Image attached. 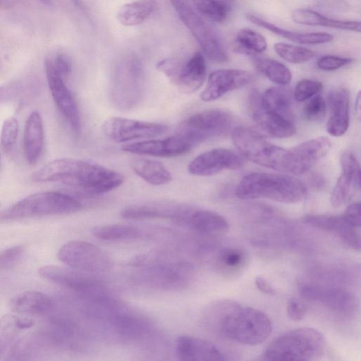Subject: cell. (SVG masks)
I'll use <instances>...</instances> for the list:
<instances>
[{
	"label": "cell",
	"mask_w": 361,
	"mask_h": 361,
	"mask_svg": "<svg viewBox=\"0 0 361 361\" xmlns=\"http://www.w3.org/2000/svg\"><path fill=\"white\" fill-rule=\"evenodd\" d=\"M37 183L61 182L86 193L99 195L123 184L124 176L106 166L78 159L53 160L32 176Z\"/></svg>",
	"instance_id": "1"
},
{
	"label": "cell",
	"mask_w": 361,
	"mask_h": 361,
	"mask_svg": "<svg viewBox=\"0 0 361 361\" xmlns=\"http://www.w3.org/2000/svg\"><path fill=\"white\" fill-rule=\"evenodd\" d=\"M214 318L216 327L221 335L242 345L261 344L272 331L271 321L265 313L231 300L221 301L216 305Z\"/></svg>",
	"instance_id": "2"
},
{
	"label": "cell",
	"mask_w": 361,
	"mask_h": 361,
	"mask_svg": "<svg viewBox=\"0 0 361 361\" xmlns=\"http://www.w3.org/2000/svg\"><path fill=\"white\" fill-rule=\"evenodd\" d=\"M305 185L291 176L270 173H252L244 176L235 194L241 200L265 198L283 203H297L304 200Z\"/></svg>",
	"instance_id": "3"
},
{
	"label": "cell",
	"mask_w": 361,
	"mask_h": 361,
	"mask_svg": "<svg viewBox=\"0 0 361 361\" xmlns=\"http://www.w3.org/2000/svg\"><path fill=\"white\" fill-rule=\"evenodd\" d=\"M326 340L318 330L302 327L288 331L273 340L266 348L265 360H314L326 348Z\"/></svg>",
	"instance_id": "4"
},
{
	"label": "cell",
	"mask_w": 361,
	"mask_h": 361,
	"mask_svg": "<svg viewBox=\"0 0 361 361\" xmlns=\"http://www.w3.org/2000/svg\"><path fill=\"white\" fill-rule=\"evenodd\" d=\"M82 205L68 195L44 191L30 195L0 213V219L63 215L81 210Z\"/></svg>",
	"instance_id": "5"
},
{
	"label": "cell",
	"mask_w": 361,
	"mask_h": 361,
	"mask_svg": "<svg viewBox=\"0 0 361 361\" xmlns=\"http://www.w3.org/2000/svg\"><path fill=\"white\" fill-rule=\"evenodd\" d=\"M231 136L243 157L264 167L283 171L286 149L270 143L261 134L247 127L234 128Z\"/></svg>",
	"instance_id": "6"
},
{
	"label": "cell",
	"mask_w": 361,
	"mask_h": 361,
	"mask_svg": "<svg viewBox=\"0 0 361 361\" xmlns=\"http://www.w3.org/2000/svg\"><path fill=\"white\" fill-rule=\"evenodd\" d=\"M233 124L230 113L221 109L206 110L183 121L176 128V135L193 145L228 133Z\"/></svg>",
	"instance_id": "7"
},
{
	"label": "cell",
	"mask_w": 361,
	"mask_h": 361,
	"mask_svg": "<svg viewBox=\"0 0 361 361\" xmlns=\"http://www.w3.org/2000/svg\"><path fill=\"white\" fill-rule=\"evenodd\" d=\"M143 72L140 63L130 59L116 71L110 87V99L121 110L135 108L144 92Z\"/></svg>",
	"instance_id": "8"
},
{
	"label": "cell",
	"mask_w": 361,
	"mask_h": 361,
	"mask_svg": "<svg viewBox=\"0 0 361 361\" xmlns=\"http://www.w3.org/2000/svg\"><path fill=\"white\" fill-rule=\"evenodd\" d=\"M178 18L198 42L204 54L211 61H228L224 47L214 30L183 0H169Z\"/></svg>",
	"instance_id": "9"
},
{
	"label": "cell",
	"mask_w": 361,
	"mask_h": 361,
	"mask_svg": "<svg viewBox=\"0 0 361 361\" xmlns=\"http://www.w3.org/2000/svg\"><path fill=\"white\" fill-rule=\"evenodd\" d=\"M58 259L70 268L89 273H103L112 267L109 256L100 247L83 240H71L59 250Z\"/></svg>",
	"instance_id": "10"
},
{
	"label": "cell",
	"mask_w": 361,
	"mask_h": 361,
	"mask_svg": "<svg viewBox=\"0 0 361 361\" xmlns=\"http://www.w3.org/2000/svg\"><path fill=\"white\" fill-rule=\"evenodd\" d=\"M79 271L54 265L39 269V274L44 279L82 295L92 299L106 296L107 287L103 282Z\"/></svg>",
	"instance_id": "11"
},
{
	"label": "cell",
	"mask_w": 361,
	"mask_h": 361,
	"mask_svg": "<svg viewBox=\"0 0 361 361\" xmlns=\"http://www.w3.org/2000/svg\"><path fill=\"white\" fill-rule=\"evenodd\" d=\"M102 128L105 136L115 142L154 137L167 130V126L162 123L121 117L106 118Z\"/></svg>",
	"instance_id": "12"
},
{
	"label": "cell",
	"mask_w": 361,
	"mask_h": 361,
	"mask_svg": "<svg viewBox=\"0 0 361 361\" xmlns=\"http://www.w3.org/2000/svg\"><path fill=\"white\" fill-rule=\"evenodd\" d=\"M331 147V141L322 136L286 149L282 171L293 175L303 174L322 159Z\"/></svg>",
	"instance_id": "13"
},
{
	"label": "cell",
	"mask_w": 361,
	"mask_h": 361,
	"mask_svg": "<svg viewBox=\"0 0 361 361\" xmlns=\"http://www.w3.org/2000/svg\"><path fill=\"white\" fill-rule=\"evenodd\" d=\"M300 294L308 301L322 304L330 310L343 315L354 313L358 307L356 295L340 288L307 284L301 287Z\"/></svg>",
	"instance_id": "14"
},
{
	"label": "cell",
	"mask_w": 361,
	"mask_h": 361,
	"mask_svg": "<svg viewBox=\"0 0 361 361\" xmlns=\"http://www.w3.org/2000/svg\"><path fill=\"white\" fill-rule=\"evenodd\" d=\"M44 68L49 88L57 108L71 130L78 134L81 129V121L73 95L65 84L64 79L55 71L51 59H46Z\"/></svg>",
	"instance_id": "15"
},
{
	"label": "cell",
	"mask_w": 361,
	"mask_h": 361,
	"mask_svg": "<svg viewBox=\"0 0 361 361\" xmlns=\"http://www.w3.org/2000/svg\"><path fill=\"white\" fill-rule=\"evenodd\" d=\"M244 164L243 157L235 152L223 148L204 152L188 164L190 174L197 176H210L225 170H235Z\"/></svg>",
	"instance_id": "16"
},
{
	"label": "cell",
	"mask_w": 361,
	"mask_h": 361,
	"mask_svg": "<svg viewBox=\"0 0 361 361\" xmlns=\"http://www.w3.org/2000/svg\"><path fill=\"white\" fill-rule=\"evenodd\" d=\"M193 207L171 201H153L137 203L126 207L121 216L127 219H173L183 224Z\"/></svg>",
	"instance_id": "17"
},
{
	"label": "cell",
	"mask_w": 361,
	"mask_h": 361,
	"mask_svg": "<svg viewBox=\"0 0 361 361\" xmlns=\"http://www.w3.org/2000/svg\"><path fill=\"white\" fill-rule=\"evenodd\" d=\"M341 173L331 194L330 202L338 208L349 202L360 190V167L355 155L344 152L341 157Z\"/></svg>",
	"instance_id": "18"
},
{
	"label": "cell",
	"mask_w": 361,
	"mask_h": 361,
	"mask_svg": "<svg viewBox=\"0 0 361 361\" xmlns=\"http://www.w3.org/2000/svg\"><path fill=\"white\" fill-rule=\"evenodd\" d=\"M252 74L240 69H219L209 75L204 90L200 95L202 101L216 100L225 94L243 87L253 80Z\"/></svg>",
	"instance_id": "19"
},
{
	"label": "cell",
	"mask_w": 361,
	"mask_h": 361,
	"mask_svg": "<svg viewBox=\"0 0 361 361\" xmlns=\"http://www.w3.org/2000/svg\"><path fill=\"white\" fill-rule=\"evenodd\" d=\"M259 98L260 94L256 90L250 95L252 116L261 131L276 138L293 136L296 131L293 122L288 117L264 109L260 104Z\"/></svg>",
	"instance_id": "20"
},
{
	"label": "cell",
	"mask_w": 361,
	"mask_h": 361,
	"mask_svg": "<svg viewBox=\"0 0 361 361\" xmlns=\"http://www.w3.org/2000/svg\"><path fill=\"white\" fill-rule=\"evenodd\" d=\"M192 266L177 262L152 267L145 271L148 283L164 289H178L188 285L193 275Z\"/></svg>",
	"instance_id": "21"
},
{
	"label": "cell",
	"mask_w": 361,
	"mask_h": 361,
	"mask_svg": "<svg viewBox=\"0 0 361 361\" xmlns=\"http://www.w3.org/2000/svg\"><path fill=\"white\" fill-rule=\"evenodd\" d=\"M192 145L176 135L164 139L149 140L122 146L123 151L139 155L173 157L190 152Z\"/></svg>",
	"instance_id": "22"
},
{
	"label": "cell",
	"mask_w": 361,
	"mask_h": 361,
	"mask_svg": "<svg viewBox=\"0 0 361 361\" xmlns=\"http://www.w3.org/2000/svg\"><path fill=\"white\" fill-rule=\"evenodd\" d=\"M302 222L334 234L344 244L355 250H360L359 233L355 227L343 219L342 215L308 214L302 218Z\"/></svg>",
	"instance_id": "23"
},
{
	"label": "cell",
	"mask_w": 361,
	"mask_h": 361,
	"mask_svg": "<svg viewBox=\"0 0 361 361\" xmlns=\"http://www.w3.org/2000/svg\"><path fill=\"white\" fill-rule=\"evenodd\" d=\"M176 353L180 360L221 361L226 359L224 353L215 345L191 336H182L177 339Z\"/></svg>",
	"instance_id": "24"
},
{
	"label": "cell",
	"mask_w": 361,
	"mask_h": 361,
	"mask_svg": "<svg viewBox=\"0 0 361 361\" xmlns=\"http://www.w3.org/2000/svg\"><path fill=\"white\" fill-rule=\"evenodd\" d=\"M329 116L326 130L334 137L343 135L349 127L350 96L343 87L332 90L329 94Z\"/></svg>",
	"instance_id": "25"
},
{
	"label": "cell",
	"mask_w": 361,
	"mask_h": 361,
	"mask_svg": "<svg viewBox=\"0 0 361 361\" xmlns=\"http://www.w3.org/2000/svg\"><path fill=\"white\" fill-rule=\"evenodd\" d=\"M207 74L205 58L202 52H195L188 60L182 61L173 82L183 92L193 93L204 82Z\"/></svg>",
	"instance_id": "26"
},
{
	"label": "cell",
	"mask_w": 361,
	"mask_h": 361,
	"mask_svg": "<svg viewBox=\"0 0 361 361\" xmlns=\"http://www.w3.org/2000/svg\"><path fill=\"white\" fill-rule=\"evenodd\" d=\"M44 144L43 122L38 111H32L27 117L23 134V149L27 163L35 164L42 152Z\"/></svg>",
	"instance_id": "27"
},
{
	"label": "cell",
	"mask_w": 361,
	"mask_h": 361,
	"mask_svg": "<svg viewBox=\"0 0 361 361\" xmlns=\"http://www.w3.org/2000/svg\"><path fill=\"white\" fill-rule=\"evenodd\" d=\"M245 18L247 20L256 25L257 26L263 27L279 36H281L297 44L308 45L322 44L332 41L334 38L331 34L324 32L305 33L290 31L275 25L252 13H246Z\"/></svg>",
	"instance_id": "28"
},
{
	"label": "cell",
	"mask_w": 361,
	"mask_h": 361,
	"mask_svg": "<svg viewBox=\"0 0 361 361\" xmlns=\"http://www.w3.org/2000/svg\"><path fill=\"white\" fill-rule=\"evenodd\" d=\"M183 224L207 235L223 233L229 228V224L222 215L213 211L192 208Z\"/></svg>",
	"instance_id": "29"
},
{
	"label": "cell",
	"mask_w": 361,
	"mask_h": 361,
	"mask_svg": "<svg viewBox=\"0 0 361 361\" xmlns=\"http://www.w3.org/2000/svg\"><path fill=\"white\" fill-rule=\"evenodd\" d=\"M10 306L18 313L41 315L47 314L52 309L54 301L49 295L42 292L27 290L12 298Z\"/></svg>",
	"instance_id": "30"
},
{
	"label": "cell",
	"mask_w": 361,
	"mask_h": 361,
	"mask_svg": "<svg viewBox=\"0 0 361 361\" xmlns=\"http://www.w3.org/2000/svg\"><path fill=\"white\" fill-rule=\"evenodd\" d=\"M291 18L295 23L300 25L322 26L357 32L361 31V23L359 20H336L308 8L293 10Z\"/></svg>",
	"instance_id": "31"
},
{
	"label": "cell",
	"mask_w": 361,
	"mask_h": 361,
	"mask_svg": "<svg viewBox=\"0 0 361 361\" xmlns=\"http://www.w3.org/2000/svg\"><path fill=\"white\" fill-rule=\"evenodd\" d=\"M131 167L142 179L155 186L166 185L172 180L170 171L158 161L135 158L131 161Z\"/></svg>",
	"instance_id": "32"
},
{
	"label": "cell",
	"mask_w": 361,
	"mask_h": 361,
	"mask_svg": "<svg viewBox=\"0 0 361 361\" xmlns=\"http://www.w3.org/2000/svg\"><path fill=\"white\" fill-rule=\"evenodd\" d=\"M155 8L154 0H138L123 5L117 13L118 22L124 26H135L145 22Z\"/></svg>",
	"instance_id": "33"
},
{
	"label": "cell",
	"mask_w": 361,
	"mask_h": 361,
	"mask_svg": "<svg viewBox=\"0 0 361 361\" xmlns=\"http://www.w3.org/2000/svg\"><path fill=\"white\" fill-rule=\"evenodd\" d=\"M291 99V94L286 88L272 87L260 94L259 102L264 109L288 118Z\"/></svg>",
	"instance_id": "34"
},
{
	"label": "cell",
	"mask_w": 361,
	"mask_h": 361,
	"mask_svg": "<svg viewBox=\"0 0 361 361\" xmlns=\"http://www.w3.org/2000/svg\"><path fill=\"white\" fill-rule=\"evenodd\" d=\"M253 61L256 68L272 82L280 85H286L291 81V72L282 63L263 56H255Z\"/></svg>",
	"instance_id": "35"
},
{
	"label": "cell",
	"mask_w": 361,
	"mask_h": 361,
	"mask_svg": "<svg viewBox=\"0 0 361 361\" xmlns=\"http://www.w3.org/2000/svg\"><path fill=\"white\" fill-rule=\"evenodd\" d=\"M92 234L103 240H122L138 238L141 233L133 226L109 224L94 228Z\"/></svg>",
	"instance_id": "36"
},
{
	"label": "cell",
	"mask_w": 361,
	"mask_h": 361,
	"mask_svg": "<svg viewBox=\"0 0 361 361\" xmlns=\"http://www.w3.org/2000/svg\"><path fill=\"white\" fill-rule=\"evenodd\" d=\"M18 317L6 314L0 317V360L11 350L17 338L19 327Z\"/></svg>",
	"instance_id": "37"
},
{
	"label": "cell",
	"mask_w": 361,
	"mask_h": 361,
	"mask_svg": "<svg viewBox=\"0 0 361 361\" xmlns=\"http://www.w3.org/2000/svg\"><path fill=\"white\" fill-rule=\"evenodd\" d=\"M274 49L283 60L295 64L305 63L314 58L316 54L309 48L285 42L275 43Z\"/></svg>",
	"instance_id": "38"
},
{
	"label": "cell",
	"mask_w": 361,
	"mask_h": 361,
	"mask_svg": "<svg viewBox=\"0 0 361 361\" xmlns=\"http://www.w3.org/2000/svg\"><path fill=\"white\" fill-rule=\"evenodd\" d=\"M236 37L238 44L249 54H260L267 48L265 37L251 29L243 28L240 30Z\"/></svg>",
	"instance_id": "39"
},
{
	"label": "cell",
	"mask_w": 361,
	"mask_h": 361,
	"mask_svg": "<svg viewBox=\"0 0 361 361\" xmlns=\"http://www.w3.org/2000/svg\"><path fill=\"white\" fill-rule=\"evenodd\" d=\"M194 6L202 15L213 22L223 23L228 15V6L219 0H192Z\"/></svg>",
	"instance_id": "40"
},
{
	"label": "cell",
	"mask_w": 361,
	"mask_h": 361,
	"mask_svg": "<svg viewBox=\"0 0 361 361\" xmlns=\"http://www.w3.org/2000/svg\"><path fill=\"white\" fill-rule=\"evenodd\" d=\"M247 255L244 250L236 247L224 250L219 257L221 269L228 274H235L243 269L247 263Z\"/></svg>",
	"instance_id": "41"
},
{
	"label": "cell",
	"mask_w": 361,
	"mask_h": 361,
	"mask_svg": "<svg viewBox=\"0 0 361 361\" xmlns=\"http://www.w3.org/2000/svg\"><path fill=\"white\" fill-rule=\"evenodd\" d=\"M19 131V123L14 117L6 118L1 130V145L3 149H11L15 145Z\"/></svg>",
	"instance_id": "42"
},
{
	"label": "cell",
	"mask_w": 361,
	"mask_h": 361,
	"mask_svg": "<svg viewBox=\"0 0 361 361\" xmlns=\"http://www.w3.org/2000/svg\"><path fill=\"white\" fill-rule=\"evenodd\" d=\"M322 87V83L318 80L302 79L295 87L294 98L297 102H305L315 96Z\"/></svg>",
	"instance_id": "43"
},
{
	"label": "cell",
	"mask_w": 361,
	"mask_h": 361,
	"mask_svg": "<svg viewBox=\"0 0 361 361\" xmlns=\"http://www.w3.org/2000/svg\"><path fill=\"white\" fill-rule=\"evenodd\" d=\"M326 105L324 99L320 95L312 97L305 105L303 114L306 119L318 121L325 116Z\"/></svg>",
	"instance_id": "44"
},
{
	"label": "cell",
	"mask_w": 361,
	"mask_h": 361,
	"mask_svg": "<svg viewBox=\"0 0 361 361\" xmlns=\"http://www.w3.org/2000/svg\"><path fill=\"white\" fill-rule=\"evenodd\" d=\"M350 58L337 56L326 55L320 57L317 62V67L326 71H331L339 69L352 62Z\"/></svg>",
	"instance_id": "45"
},
{
	"label": "cell",
	"mask_w": 361,
	"mask_h": 361,
	"mask_svg": "<svg viewBox=\"0 0 361 361\" xmlns=\"http://www.w3.org/2000/svg\"><path fill=\"white\" fill-rule=\"evenodd\" d=\"M24 247L16 245L0 252V271L8 269L14 265L21 257Z\"/></svg>",
	"instance_id": "46"
},
{
	"label": "cell",
	"mask_w": 361,
	"mask_h": 361,
	"mask_svg": "<svg viewBox=\"0 0 361 361\" xmlns=\"http://www.w3.org/2000/svg\"><path fill=\"white\" fill-rule=\"evenodd\" d=\"M181 61L174 57L166 58L159 61L156 65V69L164 73L172 82H174Z\"/></svg>",
	"instance_id": "47"
},
{
	"label": "cell",
	"mask_w": 361,
	"mask_h": 361,
	"mask_svg": "<svg viewBox=\"0 0 361 361\" xmlns=\"http://www.w3.org/2000/svg\"><path fill=\"white\" fill-rule=\"evenodd\" d=\"M288 317L294 322H298L306 315V306L300 300L293 298L288 300L286 306Z\"/></svg>",
	"instance_id": "48"
},
{
	"label": "cell",
	"mask_w": 361,
	"mask_h": 361,
	"mask_svg": "<svg viewBox=\"0 0 361 361\" xmlns=\"http://www.w3.org/2000/svg\"><path fill=\"white\" fill-rule=\"evenodd\" d=\"M53 66L56 73L63 79L71 73L72 63L70 58L66 54L59 53L51 59Z\"/></svg>",
	"instance_id": "49"
},
{
	"label": "cell",
	"mask_w": 361,
	"mask_h": 361,
	"mask_svg": "<svg viewBox=\"0 0 361 361\" xmlns=\"http://www.w3.org/2000/svg\"><path fill=\"white\" fill-rule=\"evenodd\" d=\"M342 216L349 224L355 228H360L361 224L360 202H354L348 205Z\"/></svg>",
	"instance_id": "50"
},
{
	"label": "cell",
	"mask_w": 361,
	"mask_h": 361,
	"mask_svg": "<svg viewBox=\"0 0 361 361\" xmlns=\"http://www.w3.org/2000/svg\"><path fill=\"white\" fill-rule=\"evenodd\" d=\"M20 87L17 84H8L0 87V103L9 101L20 92Z\"/></svg>",
	"instance_id": "51"
},
{
	"label": "cell",
	"mask_w": 361,
	"mask_h": 361,
	"mask_svg": "<svg viewBox=\"0 0 361 361\" xmlns=\"http://www.w3.org/2000/svg\"><path fill=\"white\" fill-rule=\"evenodd\" d=\"M255 283L257 288L262 293L269 295H276V290L262 276L256 277Z\"/></svg>",
	"instance_id": "52"
},
{
	"label": "cell",
	"mask_w": 361,
	"mask_h": 361,
	"mask_svg": "<svg viewBox=\"0 0 361 361\" xmlns=\"http://www.w3.org/2000/svg\"><path fill=\"white\" fill-rule=\"evenodd\" d=\"M17 324L20 329H26L32 326L34 322L28 317H18Z\"/></svg>",
	"instance_id": "53"
},
{
	"label": "cell",
	"mask_w": 361,
	"mask_h": 361,
	"mask_svg": "<svg viewBox=\"0 0 361 361\" xmlns=\"http://www.w3.org/2000/svg\"><path fill=\"white\" fill-rule=\"evenodd\" d=\"M361 96H360V92H357V94L356 96L355 102V114L357 116L358 119L360 118V106H361Z\"/></svg>",
	"instance_id": "54"
},
{
	"label": "cell",
	"mask_w": 361,
	"mask_h": 361,
	"mask_svg": "<svg viewBox=\"0 0 361 361\" xmlns=\"http://www.w3.org/2000/svg\"><path fill=\"white\" fill-rule=\"evenodd\" d=\"M39 1H40L42 3H43L45 5L49 6L51 4V0H39Z\"/></svg>",
	"instance_id": "55"
}]
</instances>
